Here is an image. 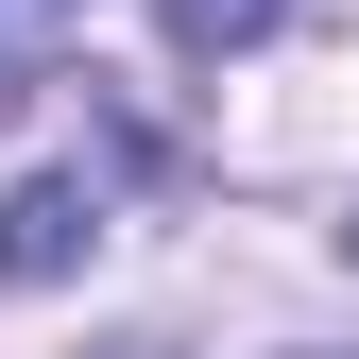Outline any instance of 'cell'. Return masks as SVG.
Here are the masks:
<instances>
[{
    "mask_svg": "<svg viewBox=\"0 0 359 359\" xmlns=\"http://www.w3.org/2000/svg\"><path fill=\"white\" fill-rule=\"evenodd\" d=\"M86 240H103V205H86V171H34V189L0 205V274H18V291H52V274H69Z\"/></svg>",
    "mask_w": 359,
    "mask_h": 359,
    "instance_id": "1",
    "label": "cell"
},
{
    "mask_svg": "<svg viewBox=\"0 0 359 359\" xmlns=\"http://www.w3.org/2000/svg\"><path fill=\"white\" fill-rule=\"evenodd\" d=\"M274 18H291V0H154V34H171V52H257Z\"/></svg>",
    "mask_w": 359,
    "mask_h": 359,
    "instance_id": "2",
    "label": "cell"
}]
</instances>
